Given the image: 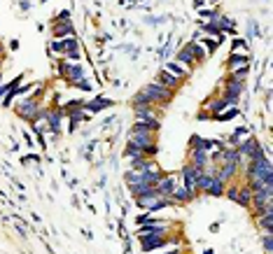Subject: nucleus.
Returning a JSON list of instances; mask_svg holds the SVG:
<instances>
[{
    "instance_id": "obj_1",
    "label": "nucleus",
    "mask_w": 273,
    "mask_h": 254,
    "mask_svg": "<svg viewBox=\"0 0 273 254\" xmlns=\"http://www.w3.org/2000/svg\"><path fill=\"white\" fill-rule=\"evenodd\" d=\"M173 91H168L166 87H161L157 82H150V84H145V87L133 96V103H147V105H168L171 100H173Z\"/></svg>"
},
{
    "instance_id": "obj_2",
    "label": "nucleus",
    "mask_w": 273,
    "mask_h": 254,
    "mask_svg": "<svg viewBox=\"0 0 273 254\" xmlns=\"http://www.w3.org/2000/svg\"><path fill=\"white\" fill-rule=\"evenodd\" d=\"M136 205H138V208H142L145 212H150V215H157V212L166 210L168 205H173V201H171V198H166V196H159L154 189H150V191L136 196Z\"/></svg>"
},
{
    "instance_id": "obj_3",
    "label": "nucleus",
    "mask_w": 273,
    "mask_h": 254,
    "mask_svg": "<svg viewBox=\"0 0 273 254\" xmlns=\"http://www.w3.org/2000/svg\"><path fill=\"white\" fill-rule=\"evenodd\" d=\"M243 91H245V82H238V79L227 77V82H224V91H222L220 98H224L227 105H238L240 98H243Z\"/></svg>"
},
{
    "instance_id": "obj_4",
    "label": "nucleus",
    "mask_w": 273,
    "mask_h": 254,
    "mask_svg": "<svg viewBox=\"0 0 273 254\" xmlns=\"http://www.w3.org/2000/svg\"><path fill=\"white\" fill-rule=\"evenodd\" d=\"M171 240L166 238V233H140V247L142 252H154V250H161L166 247Z\"/></svg>"
},
{
    "instance_id": "obj_5",
    "label": "nucleus",
    "mask_w": 273,
    "mask_h": 254,
    "mask_svg": "<svg viewBox=\"0 0 273 254\" xmlns=\"http://www.w3.org/2000/svg\"><path fill=\"white\" fill-rule=\"evenodd\" d=\"M14 110H17V114L21 117V119H26V122L31 124L37 117V112H40V103H37L35 98L31 96V98H24V100H21V103H19Z\"/></svg>"
},
{
    "instance_id": "obj_6",
    "label": "nucleus",
    "mask_w": 273,
    "mask_h": 254,
    "mask_svg": "<svg viewBox=\"0 0 273 254\" xmlns=\"http://www.w3.org/2000/svg\"><path fill=\"white\" fill-rule=\"evenodd\" d=\"M59 70H61V75L68 82H77V79H84L87 77V72H84V68L82 65H77V63H70V61H63L61 65H59Z\"/></svg>"
},
{
    "instance_id": "obj_7",
    "label": "nucleus",
    "mask_w": 273,
    "mask_h": 254,
    "mask_svg": "<svg viewBox=\"0 0 273 254\" xmlns=\"http://www.w3.org/2000/svg\"><path fill=\"white\" fill-rule=\"evenodd\" d=\"M177 182H180V175H177V173H171V175H166V173H164V177L154 184V191H157L159 196H166V198H168V196H171V191L175 189Z\"/></svg>"
},
{
    "instance_id": "obj_8",
    "label": "nucleus",
    "mask_w": 273,
    "mask_h": 254,
    "mask_svg": "<svg viewBox=\"0 0 273 254\" xmlns=\"http://www.w3.org/2000/svg\"><path fill=\"white\" fill-rule=\"evenodd\" d=\"M236 149H238V154L243 157V161H247V159H252L262 149V145H259V140L257 138H252V135H247L245 140H240L236 145Z\"/></svg>"
},
{
    "instance_id": "obj_9",
    "label": "nucleus",
    "mask_w": 273,
    "mask_h": 254,
    "mask_svg": "<svg viewBox=\"0 0 273 254\" xmlns=\"http://www.w3.org/2000/svg\"><path fill=\"white\" fill-rule=\"evenodd\" d=\"M224 142L222 140H210V138H201V135H194L189 140V149H203V152H212V149H222Z\"/></svg>"
},
{
    "instance_id": "obj_10",
    "label": "nucleus",
    "mask_w": 273,
    "mask_h": 254,
    "mask_svg": "<svg viewBox=\"0 0 273 254\" xmlns=\"http://www.w3.org/2000/svg\"><path fill=\"white\" fill-rule=\"evenodd\" d=\"M154 82H157V84H161V87H166L168 91H173V94L182 87V79H177L175 75H171V72L164 70V68L157 72V79H154Z\"/></svg>"
},
{
    "instance_id": "obj_11",
    "label": "nucleus",
    "mask_w": 273,
    "mask_h": 254,
    "mask_svg": "<svg viewBox=\"0 0 273 254\" xmlns=\"http://www.w3.org/2000/svg\"><path fill=\"white\" fill-rule=\"evenodd\" d=\"M173 203H192L196 198V191H192V189H187L182 182L175 184V189L171 191V196H168Z\"/></svg>"
},
{
    "instance_id": "obj_12",
    "label": "nucleus",
    "mask_w": 273,
    "mask_h": 254,
    "mask_svg": "<svg viewBox=\"0 0 273 254\" xmlns=\"http://www.w3.org/2000/svg\"><path fill=\"white\" fill-rule=\"evenodd\" d=\"M189 163L203 173V168L210 163V152H203V149H189Z\"/></svg>"
},
{
    "instance_id": "obj_13",
    "label": "nucleus",
    "mask_w": 273,
    "mask_h": 254,
    "mask_svg": "<svg viewBox=\"0 0 273 254\" xmlns=\"http://www.w3.org/2000/svg\"><path fill=\"white\" fill-rule=\"evenodd\" d=\"M63 110L61 107H52L49 112H47V126H49V133H59L63 126Z\"/></svg>"
},
{
    "instance_id": "obj_14",
    "label": "nucleus",
    "mask_w": 273,
    "mask_h": 254,
    "mask_svg": "<svg viewBox=\"0 0 273 254\" xmlns=\"http://www.w3.org/2000/svg\"><path fill=\"white\" fill-rule=\"evenodd\" d=\"M112 105H115L112 98L98 96V98H94V100H87V103L82 105V110H87V112H101V110H107V107H112Z\"/></svg>"
},
{
    "instance_id": "obj_15",
    "label": "nucleus",
    "mask_w": 273,
    "mask_h": 254,
    "mask_svg": "<svg viewBox=\"0 0 273 254\" xmlns=\"http://www.w3.org/2000/svg\"><path fill=\"white\" fill-rule=\"evenodd\" d=\"M63 56H66L68 61H77L79 56H82L77 37H66V40H63Z\"/></svg>"
},
{
    "instance_id": "obj_16",
    "label": "nucleus",
    "mask_w": 273,
    "mask_h": 254,
    "mask_svg": "<svg viewBox=\"0 0 273 254\" xmlns=\"http://www.w3.org/2000/svg\"><path fill=\"white\" fill-rule=\"evenodd\" d=\"M227 107H231V105H227L224 98H217V96L210 98V100L205 103V110H208V117H210V119H215V117H217L220 112H224Z\"/></svg>"
},
{
    "instance_id": "obj_17",
    "label": "nucleus",
    "mask_w": 273,
    "mask_h": 254,
    "mask_svg": "<svg viewBox=\"0 0 273 254\" xmlns=\"http://www.w3.org/2000/svg\"><path fill=\"white\" fill-rule=\"evenodd\" d=\"M52 33L56 40H66V37H75V28H72L70 21L68 24H54Z\"/></svg>"
},
{
    "instance_id": "obj_18",
    "label": "nucleus",
    "mask_w": 273,
    "mask_h": 254,
    "mask_svg": "<svg viewBox=\"0 0 273 254\" xmlns=\"http://www.w3.org/2000/svg\"><path fill=\"white\" fill-rule=\"evenodd\" d=\"M236 203L240 205V208H250V203H252V191H250V187H247V184H238Z\"/></svg>"
},
{
    "instance_id": "obj_19",
    "label": "nucleus",
    "mask_w": 273,
    "mask_h": 254,
    "mask_svg": "<svg viewBox=\"0 0 273 254\" xmlns=\"http://www.w3.org/2000/svg\"><path fill=\"white\" fill-rule=\"evenodd\" d=\"M173 61H177L180 65H185L187 70H189V68H194V65H196V61L192 59V54H189V49H187V44L182 47V49H177V52H175V59H173Z\"/></svg>"
},
{
    "instance_id": "obj_20",
    "label": "nucleus",
    "mask_w": 273,
    "mask_h": 254,
    "mask_svg": "<svg viewBox=\"0 0 273 254\" xmlns=\"http://www.w3.org/2000/svg\"><path fill=\"white\" fill-rule=\"evenodd\" d=\"M164 70H168L171 75H175L177 79H182L185 82V77L189 75V70H187L185 65H180L177 61H166V65H164Z\"/></svg>"
},
{
    "instance_id": "obj_21",
    "label": "nucleus",
    "mask_w": 273,
    "mask_h": 254,
    "mask_svg": "<svg viewBox=\"0 0 273 254\" xmlns=\"http://www.w3.org/2000/svg\"><path fill=\"white\" fill-rule=\"evenodd\" d=\"M250 63V56L247 54H229V59H227V65H229V70H234V68H238V65H247Z\"/></svg>"
},
{
    "instance_id": "obj_22",
    "label": "nucleus",
    "mask_w": 273,
    "mask_h": 254,
    "mask_svg": "<svg viewBox=\"0 0 273 254\" xmlns=\"http://www.w3.org/2000/svg\"><path fill=\"white\" fill-rule=\"evenodd\" d=\"M224 189H227V184L222 182V180H217V177H212L210 187H208L203 193H205V196H215V198H217V196H224Z\"/></svg>"
},
{
    "instance_id": "obj_23",
    "label": "nucleus",
    "mask_w": 273,
    "mask_h": 254,
    "mask_svg": "<svg viewBox=\"0 0 273 254\" xmlns=\"http://www.w3.org/2000/svg\"><path fill=\"white\" fill-rule=\"evenodd\" d=\"M247 135H250V131H247V126H238L236 131L231 133L229 138H227V142H229V147H236L240 140H245Z\"/></svg>"
},
{
    "instance_id": "obj_24",
    "label": "nucleus",
    "mask_w": 273,
    "mask_h": 254,
    "mask_svg": "<svg viewBox=\"0 0 273 254\" xmlns=\"http://www.w3.org/2000/svg\"><path fill=\"white\" fill-rule=\"evenodd\" d=\"M187 49H189V54H192V59H194L196 63H201L208 54H205V49H203L199 42H187Z\"/></svg>"
},
{
    "instance_id": "obj_25",
    "label": "nucleus",
    "mask_w": 273,
    "mask_h": 254,
    "mask_svg": "<svg viewBox=\"0 0 273 254\" xmlns=\"http://www.w3.org/2000/svg\"><path fill=\"white\" fill-rule=\"evenodd\" d=\"M257 226L262 228L264 233H273V212H269V215H259V217H257Z\"/></svg>"
},
{
    "instance_id": "obj_26",
    "label": "nucleus",
    "mask_w": 273,
    "mask_h": 254,
    "mask_svg": "<svg viewBox=\"0 0 273 254\" xmlns=\"http://www.w3.org/2000/svg\"><path fill=\"white\" fill-rule=\"evenodd\" d=\"M238 112H240L238 105H231V107H227L224 112L217 114V117H215V122H231V119H236V117H238Z\"/></svg>"
},
{
    "instance_id": "obj_27",
    "label": "nucleus",
    "mask_w": 273,
    "mask_h": 254,
    "mask_svg": "<svg viewBox=\"0 0 273 254\" xmlns=\"http://www.w3.org/2000/svg\"><path fill=\"white\" fill-rule=\"evenodd\" d=\"M247 75H250V65H238V68H234V70H231L229 77L231 79H238V82H245Z\"/></svg>"
},
{
    "instance_id": "obj_28",
    "label": "nucleus",
    "mask_w": 273,
    "mask_h": 254,
    "mask_svg": "<svg viewBox=\"0 0 273 254\" xmlns=\"http://www.w3.org/2000/svg\"><path fill=\"white\" fill-rule=\"evenodd\" d=\"M236 193H238V184H227V189H224V196H227L229 201L236 203Z\"/></svg>"
},
{
    "instance_id": "obj_29",
    "label": "nucleus",
    "mask_w": 273,
    "mask_h": 254,
    "mask_svg": "<svg viewBox=\"0 0 273 254\" xmlns=\"http://www.w3.org/2000/svg\"><path fill=\"white\" fill-rule=\"evenodd\" d=\"M262 245H264L266 254L273 252V233H264V238H262Z\"/></svg>"
},
{
    "instance_id": "obj_30",
    "label": "nucleus",
    "mask_w": 273,
    "mask_h": 254,
    "mask_svg": "<svg viewBox=\"0 0 273 254\" xmlns=\"http://www.w3.org/2000/svg\"><path fill=\"white\" fill-rule=\"evenodd\" d=\"M217 40H205V37H201V47H205V54L208 52H215V49H217Z\"/></svg>"
},
{
    "instance_id": "obj_31",
    "label": "nucleus",
    "mask_w": 273,
    "mask_h": 254,
    "mask_svg": "<svg viewBox=\"0 0 273 254\" xmlns=\"http://www.w3.org/2000/svg\"><path fill=\"white\" fill-rule=\"evenodd\" d=\"M72 87H79V89H84V91H94V84H91V82H87V77L72 82Z\"/></svg>"
},
{
    "instance_id": "obj_32",
    "label": "nucleus",
    "mask_w": 273,
    "mask_h": 254,
    "mask_svg": "<svg viewBox=\"0 0 273 254\" xmlns=\"http://www.w3.org/2000/svg\"><path fill=\"white\" fill-rule=\"evenodd\" d=\"M49 49H52L54 54H63V40H54V42L49 44Z\"/></svg>"
},
{
    "instance_id": "obj_33",
    "label": "nucleus",
    "mask_w": 273,
    "mask_h": 254,
    "mask_svg": "<svg viewBox=\"0 0 273 254\" xmlns=\"http://www.w3.org/2000/svg\"><path fill=\"white\" fill-rule=\"evenodd\" d=\"M231 47H234V52H238V49H245L247 44H245V40H240V37H234V42H231Z\"/></svg>"
},
{
    "instance_id": "obj_34",
    "label": "nucleus",
    "mask_w": 273,
    "mask_h": 254,
    "mask_svg": "<svg viewBox=\"0 0 273 254\" xmlns=\"http://www.w3.org/2000/svg\"><path fill=\"white\" fill-rule=\"evenodd\" d=\"M68 21H70V12H68V9L59 12V24H68Z\"/></svg>"
},
{
    "instance_id": "obj_35",
    "label": "nucleus",
    "mask_w": 273,
    "mask_h": 254,
    "mask_svg": "<svg viewBox=\"0 0 273 254\" xmlns=\"http://www.w3.org/2000/svg\"><path fill=\"white\" fill-rule=\"evenodd\" d=\"M168 54H171V44H164V47L159 49V59L164 61V59H168Z\"/></svg>"
},
{
    "instance_id": "obj_36",
    "label": "nucleus",
    "mask_w": 273,
    "mask_h": 254,
    "mask_svg": "<svg viewBox=\"0 0 273 254\" xmlns=\"http://www.w3.org/2000/svg\"><path fill=\"white\" fill-rule=\"evenodd\" d=\"M199 14H201L203 19H212V17H215V12H212V9H201Z\"/></svg>"
},
{
    "instance_id": "obj_37",
    "label": "nucleus",
    "mask_w": 273,
    "mask_h": 254,
    "mask_svg": "<svg viewBox=\"0 0 273 254\" xmlns=\"http://www.w3.org/2000/svg\"><path fill=\"white\" fill-rule=\"evenodd\" d=\"M0 65H2V61H0Z\"/></svg>"
}]
</instances>
